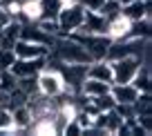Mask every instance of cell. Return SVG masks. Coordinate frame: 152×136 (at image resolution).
Segmentation results:
<instances>
[{
	"instance_id": "cell-24",
	"label": "cell",
	"mask_w": 152,
	"mask_h": 136,
	"mask_svg": "<svg viewBox=\"0 0 152 136\" xmlns=\"http://www.w3.org/2000/svg\"><path fill=\"white\" fill-rule=\"evenodd\" d=\"M2 27H5V25H0V36H2Z\"/></svg>"
},
{
	"instance_id": "cell-18",
	"label": "cell",
	"mask_w": 152,
	"mask_h": 136,
	"mask_svg": "<svg viewBox=\"0 0 152 136\" xmlns=\"http://www.w3.org/2000/svg\"><path fill=\"white\" fill-rule=\"evenodd\" d=\"M92 100V105H94L99 112H110V109H114V98L110 96V92L107 94H101V96H94V98H90Z\"/></svg>"
},
{
	"instance_id": "cell-6",
	"label": "cell",
	"mask_w": 152,
	"mask_h": 136,
	"mask_svg": "<svg viewBox=\"0 0 152 136\" xmlns=\"http://www.w3.org/2000/svg\"><path fill=\"white\" fill-rule=\"evenodd\" d=\"M74 33H105V36H107V18H105V16H101L99 11L85 9L83 25L76 29Z\"/></svg>"
},
{
	"instance_id": "cell-3",
	"label": "cell",
	"mask_w": 152,
	"mask_h": 136,
	"mask_svg": "<svg viewBox=\"0 0 152 136\" xmlns=\"http://www.w3.org/2000/svg\"><path fill=\"white\" fill-rule=\"evenodd\" d=\"M36 80H38V92L43 96H49V98H56L58 94L65 92V83H63V76L58 74V69L45 65L43 69L36 74Z\"/></svg>"
},
{
	"instance_id": "cell-19",
	"label": "cell",
	"mask_w": 152,
	"mask_h": 136,
	"mask_svg": "<svg viewBox=\"0 0 152 136\" xmlns=\"http://www.w3.org/2000/svg\"><path fill=\"white\" fill-rule=\"evenodd\" d=\"M16 60L14 49H0V69H9Z\"/></svg>"
},
{
	"instance_id": "cell-1",
	"label": "cell",
	"mask_w": 152,
	"mask_h": 136,
	"mask_svg": "<svg viewBox=\"0 0 152 136\" xmlns=\"http://www.w3.org/2000/svg\"><path fill=\"white\" fill-rule=\"evenodd\" d=\"M83 18H85V7L81 2H72L67 0L63 5L61 14H58V27H61V36H69L76 29L83 25Z\"/></svg>"
},
{
	"instance_id": "cell-20",
	"label": "cell",
	"mask_w": 152,
	"mask_h": 136,
	"mask_svg": "<svg viewBox=\"0 0 152 136\" xmlns=\"http://www.w3.org/2000/svg\"><path fill=\"white\" fill-rule=\"evenodd\" d=\"M61 134H83V127L78 125V121H76V118H72V121H67L65 125H63V132Z\"/></svg>"
},
{
	"instance_id": "cell-10",
	"label": "cell",
	"mask_w": 152,
	"mask_h": 136,
	"mask_svg": "<svg viewBox=\"0 0 152 136\" xmlns=\"http://www.w3.org/2000/svg\"><path fill=\"white\" fill-rule=\"evenodd\" d=\"M130 20L125 18L123 14L114 16V18L107 20V36L112 38V40H128L130 36Z\"/></svg>"
},
{
	"instance_id": "cell-23",
	"label": "cell",
	"mask_w": 152,
	"mask_h": 136,
	"mask_svg": "<svg viewBox=\"0 0 152 136\" xmlns=\"http://www.w3.org/2000/svg\"><path fill=\"white\" fill-rule=\"evenodd\" d=\"M128 2H132V0H119V5L123 7V5H128Z\"/></svg>"
},
{
	"instance_id": "cell-16",
	"label": "cell",
	"mask_w": 152,
	"mask_h": 136,
	"mask_svg": "<svg viewBox=\"0 0 152 136\" xmlns=\"http://www.w3.org/2000/svg\"><path fill=\"white\" fill-rule=\"evenodd\" d=\"M16 87L23 94H27V98H29L31 94L38 92V80H36V76H20V78H16Z\"/></svg>"
},
{
	"instance_id": "cell-21",
	"label": "cell",
	"mask_w": 152,
	"mask_h": 136,
	"mask_svg": "<svg viewBox=\"0 0 152 136\" xmlns=\"http://www.w3.org/2000/svg\"><path fill=\"white\" fill-rule=\"evenodd\" d=\"M78 2H81V5L85 7V9H92V11H96V9H99V7L105 2V0H78Z\"/></svg>"
},
{
	"instance_id": "cell-8",
	"label": "cell",
	"mask_w": 152,
	"mask_h": 136,
	"mask_svg": "<svg viewBox=\"0 0 152 136\" xmlns=\"http://www.w3.org/2000/svg\"><path fill=\"white\" fill-rule=\"evenodd\" d=\"M14 54H16V58H40V56H49V47L18 38L14 45Z\"/></svg>"
},
{
	"instance_id": "cell-7",
	"label": "cell",
	"mask_w": 152,
	"mask_h": 136,
	"mask_svg": "<svg viewBox=\"0 0 152 136\" xmlns=\"http://www.w3.org/2000/svg\"><path fill=\"white\" fill-rule=\"evenodd\" d=\"M110 96L116 105H132L137 100L139 92L132 83H112L110 85Z\"/></svg>"
},
{
	"instance_id": "cell-14",
	"label": "cell",
	"mask_w": 152,
	"mask_h": 136,
	"mask_svg": "<svg viewBox=\"0 0 152 136\" xmlns=\"http://www.w3.org/2000/svg\"><path fill=\"white\" fill-rule=\"evenodd\" d=\"M31 118H34V116H31V112H29L27 105H20V107H14V109H11V125H14L16 132L27 129L29 123H31Z\"/></svg>"
},
{
	"instance_id": "cell-4",
	"label": "cell",
	"mask_w": 152,
	"mask_h": 136,
	"mask_svg": "<svg viewBox=\"0 0 152 136\" xmlns=\"http://www.w3.org/2000/svg\"><path fill=\"white\" fill-rule=\"evenodd\" d=\"M112 65V83H130L141 67V56H125L119 60H110Z\"/></svg>"
},
{
	"instance_id": "cell-9",
	"label": "cell",
	"mask_w": 152,
	"mask_h": 136,
	"mask_svg": "<svg viewBox=\"0 0 152 136\" xmlns=\"http://www.w3.org/2000/svg\"><path fill=\"white\" fill-rule=\"evenodd\" d=\"M121 14H123L130 23L141 20V18H150L152 16L150 14V0H132V2L121 7Z\"/></svg>"
},
{
	"instance_id": "cell-13",
	"label": "cell",
	"mask_w": 152,
	"mask_h": 136,
	"mask_svg": "<svg viewBox=\"0 0 152 136\" xmlns=\"http://www.w3.org/2000/svg\"><path fill=\"white\" fill-rule=\"evenodd\" d=\"M110 85L112 83H103V80H96V78H85V83L81 85V94L87 96V98H94V96L107 94Z\"/></svg>"
},
{
	"instance_id": "cell-11",
	"label": "cell",
	"mask_w": 152,
	"mask_h": 136,
	"mask_svg": "<svg viewBox=\"0 0 152 136\" xmlns=\"http://www.w3.org/2000/svg\"><path fill=\"white\" fill-rule=\"evenodd\" d=\"M67 0H38V20H56Z\"/></svg>"
},
{
	"instance_id": "cell-25",
	"label": "cell",
	"mask_w": 152,
	"mask_h": 136,
	"mask_svg": "<svg viewBox=\"0 0 152 136\" xmlns=\"http://www.w3.org/2000/svg\"><path fill=\"white\" fill-rule=\"evenodd\" d=\"M72 2H78V0H72Z\"/></svg>"
},
{
	"instance_id": "cell-17",
	"label": "cell",
	"mask_w": 152,
	"mask_h": 136,
	"mask_svg": "<svg viewBox=\"0 0 152 136\" xmlns=\"http://www.w3.org/2000/svg\"><path fill=\"white\" fill-rule=\"evenodd\" d=\"M96 11L110 20V18H114V16L121 14V5H119V0H105V2H103V5H101Z\"/></svg>"
},
{
	"instance_id": "cell-12",
	"label": "cell",
	"mask_w": 152,
	"mask_h": 136,
	"mask_svg": "<svg viewBox=\"0 0 152 136\" xmlns=\"http://www.w3.org/2000/svg\"><path fill=\"white\" fill-rule=\"evenodd\" d=\"M87 78L112 83V65H110V60H92L87 65Z\"/></svg>"
},
{
	"instance_id": "cell-2",
	"label": "cell",
	"mask_w": 152,
	"mask_h": 136,
	"mask_svg": "<svg viewBox=\"0 0 152 136\" xmlns=\"http://www.w3.org/2000/svg\"><path fill=\"white\" fill-rule=\"evenodd\" d=\"M69 36L76 38V40L85 47L87 56H90L92 60H105L107 47H110V42H112L110 36H105V33H69Z\"/></svg>"
},
{
	"instance_id": "cell-15",
	"label": "cell",
	"mask_w": 152,
	"mask_h": 136,
	"mask_svg": "<svg viewBox=\"0 0 152 136\" xmlns=\"http://www.w3.org/2000/svg\"><path fill=\"white\" fill-rule=\"evenodd\" d=\"M130 83L137 87V92L141 94V92H150V65H143L139 67V71L134 74V78L130 80Z\"/></svg>"
},
{
	"instance_id": "cell-5",
	"label": "cell",
	"mask_w": 152,
	"mask_h": 136,
	"mask_svg": "<svg viewBox=\"0 0 152 136\" xmlns=\"http://www.w3.org/2000/svg\"><path fill=\"white\" fill-rule=\"evenodd\" d=\"M47 65V56H40V58H16L14 65L9 67V71L20 78V76H36L38 71Z\"/></svg>"
},
{
	"instance_id": "cell-22",
	"label": "cell",
	"mask_w": 152,
	"mask_h": 136,
	"mask_svg": "<svg viewBox=\"0 0 152 136\" xmlns=\"http://www.w3.org/2000/svg\"><path fill=\"white\" fill-rule=\"evenodd\" d=\"M11 20V14L5 9V7H0V25H7Z\"/></svg>"
}]
</instances>
